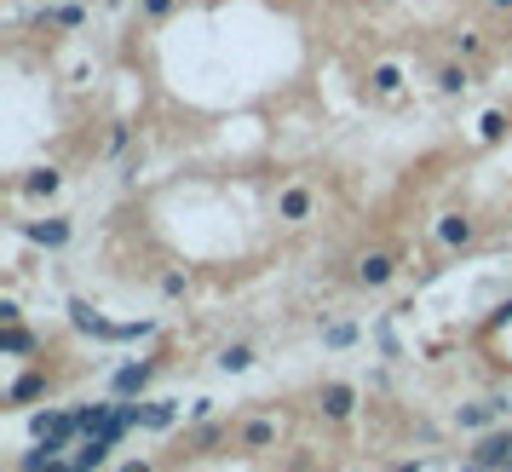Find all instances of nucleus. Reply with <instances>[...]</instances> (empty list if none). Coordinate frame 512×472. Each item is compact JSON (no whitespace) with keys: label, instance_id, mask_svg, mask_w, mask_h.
Masks as SVG:
<instances>
[{"label":"nucleus","instance_id":"nucleus-9","mask_svg":"<svg viewBox=\"0 0 512 472\" xmlns=\"http://www.w3.org/2000/svg\"><path fill=\"white\" fill-rule=\"evenodd\" d=\"M236 444H242V449H271V444H277V421H265V415L248 421L242 432H236Z\"/></svg>","mask_w":512,"mask_h":472},{"label":"nucleus","instance_id":"nucleus-18","mask_svg":"<svg viewBox=\"0 0 512 472\" xmlns=\"http://www.w3.org/2000/svg\"><path fill=\"white\" fill-rule=\"evenodd\" d=\"M81 18H87L81 6H52V12H47V24H52V29H81Z\"/></svg>","mask_w":512,"mask_h":472},{"label":"nucleus","instance_id":"nucleus-8","mask_svg":"<svg viewBox=\"0 0 512 472\" xmlns=\"http://www.w3.org/2000/svg\"><path fill=\"white\" fill-rule=\"evenodd\" d=\"M305 213H311V190L305 185H288L277 196V219H288V225H294V219H305Z\"/></svg>","mask_w":512,"mask_h":472},{"label":"nucleus","instance_id":"nucleus-6","mask_svg":"<svg viewBox=\"0 0 512 472\" xmlns=\"http://www.w3.org/2000/svg\"><path fill=\"white\" fill-rule=\"evenodd\" d=\"M472 236H478V225H472L466 213H443V219H438V242H443V248H466Z\"/></svg>","mask_w":512,"mask_h":472},{"label":"nucleus","instance_id":"nucleus-1","mask_svg":"<svg viewBox=\"0 0 512 472\" xmlns=\"http://www.w3.org/2000/svg\"><path fill=\"white\" fill-rule=\"evenodd\" d=\"M507 409H512L507 398L461 403V409H455V426H461V432H484V426H495V421H507Z\"/></svg>","mask_w":512,"mask_h":472},{"label":"nucleus","instance_id":"nucleus-12","mask_svg":"<svg viewBox=\"0 0 512 472\" xmlns=\"http://www.w3.org/2000/svg\"><path fill=\"white\" fill-rule=\"evenodd\" d=\"M369 87H374L380 98H392L397 87H403V70H397V64H374V70H369Z\"/></svg>","mask_w":512,"mask_h":472},{"label":"nucleus","instance_id":"nucleus-22","mask_svg":"<svg viewBox=\"0 0 512 472\" xmlns=\"http://www.w3.org/2000/svg\"><path fill=\"white\" fill-rule=\"evenodd\" d=\"M162 294H185V271H167V277H162Z\"/></svg>","mask_w":512,"mask_h":472},{"label":"nucleus","instance_id":"nucleus-2","mask_svg":"<svg viewBox=\"0 0 512 472\" xmlns=\"http://www.w3.org/2000/svg\"><path fill=\"white\" fill-rule=\"evenodd\" d=\"M317 403H323V421H351V415H357V386L328 380L323 392H317Z\"/></svg>","mask_w":512,"mask_h":472},{"label":"nucleus","instance_id":"nucleus-17","mask_svg":"<svg viewBox=\"0 0 512 472\" xmlns=\"http://www.w3.org/2000/svg\"><path fill=\"white\" fill-rule=\"evenodd\" d=\"M173 415H179V403H144V426H173Z\"/></svg>","mask_w":512,"mask_h":472},{"label":"nucleus","instance_id":"nucleus-14","mask_svg":"<svg viewBox=\"0 0 512 472\" xmlns=\"http://www.w3.org/2000/svg\"><path fill=\"white\" fill-rule=\"evenodd\" d=\"M323 346H328V352H346V346H357V323H328Z\"/></svg>","mask_w":512,"mask_h":472},{"label":"nucleus","instance_id":"nucleus-5","mask_svg":"<svg viewBox=\"0 0 512 472\" xmlns=\"http://www.w3.org/2000/svg\"><path fill=\"white\" fill-rule=\"evenodd\" d=\"M24 236L41 248H64L70 242V219H24Z\"/></svg>","mask_w":512,"mask_h":472},{"label":"nucleus","instance_id":"nucleus-25","mask_svg":"<svg viewBox=\"0 0 512 472\" xmlns=\"http://www.w3.org/2000/svg\"><path fill=\"white\" fill-rule=\"evenodd\" d=\"M489 12H512V0H489Z\"/></svg>","mask_w":512,"mask_h":472},{"label":"nucleus","instance_id":"nucleus-20","mask_svg":"<svg viewBox=\"0 0 512 472\" xmlns=\"http://www.w3.org/2000/svg\"><path fill=\"white\" fill-rule=\"evenodd\" d=\"M139 12L150 18V24H162L167 12H173V0H139Z\"/></svg>","mask_w":512,"mask_h":472},{"label":"nucleus","instance_id":"nucleus-26","mask_svg":"<svg viewBox=\"0 0 512 472\" xmlns=\"http://www.w3.org/2000/svg\"><path fill=\"white\" fill-rule=\"evenodd\" d=\"M461 472H489V467H484V461H466V467H461Z\"/></svg>","mask_w":512,"mask_h":472},{"label":"nucleus","instance_id":"nucleus-3","mask_svg":"<svg viewBox=\"0 0 512 472\" xmlns=\"http://www.w3.org/2000/svg\"><path fill=\"white\" fill-rule=\"evenodd\" d=\"M392 277H397V254H392V248H374V254L357 260V283H363V288H386Z\"/></svg>","mask_w":512,"mask_h":472},{"label":"nucleus","instance_id":"nucleus-24","mask_svg":"<svg viewBox=\"0 0 512 472\" xmlns=\"http://www.w3.org/2000/svg\"><path fill=\"white\" fill-rule=\"evenodd\" d=\"M392 472H420V461H397V467Z\"/></svg>","mask_w":512,"mask_h":472},{"label":"nucleus","instance_id":"nucleus-23","mask_svg":"<svg viewBox=\"0 0 512 472\" xmlns=\"http://www.w3.org/2000/svg\"><path fill=\"white\" fill-rule=\"evenodd\" d=\"M121 472H156V467H150V461H127Z\"/></svg>","mask_w":512,"mask_h":472},{"label":"nucleus","instance_id":"nucleus-15","mask_svg":"<svg viewBox=\"0 0 512 472\" xmlns=\"http://www.w3.org/2000/svg\"><path fill=\"white\" fill-rule=\"evenodd\" d=\"M438 87H443V93H466V87H472V70H466V64H443Z\"/></svg>","mask_w":512,"mask_h":472},{"label":"nucleus","instance_id":"nucleus-7","mask_svg":"<svg viewBox=\"0 0 512 472\" xmlns=\"http://www.w3.org/2000/svg\"><path fill=\"white\" fill-rule=\"evenodd\" d=\"M47 386L52 380L41 375V369H29V375H18L12 386H6V403H29V398H47Z\"/></svg>","mask_w":512,"mask_h":472},{"label":"nucleus","instance_id":"nucleus-13","mask_svg":"<svg viewBox=\"0 0 512 472\" xmlns=\"http://www.w3.org/2000/svg\"><path fill=\"white\" fill-rule=\"evenodd\" d=\"M219 369H225V375H242V369H254V346H225V352H219Z\"/></svg>","mask_w":512,"mask_h":472},{"label":"nucleus","instance_id":"nucleus-19","mask_svg":"<svg viewBox=\"0 0 512 472\" xmlns=\"http://www.w3.org/2000/svg\"><path fill=\"white\" fill-rule=\"evenodd\" d=\"M478 133H484V139H501V133H507V116H501V110H489V116L478 121Z\"/></svg>","mask_w":512,"mask_h":472},{"label":"nucleus","instance_id":"nucleus-11","mask_svg":"<svg viewBox=\"0 0 512 472\" xmlns=\"http://www.w3.org/2000/svg\"><path fill=\"white\" fill-rule=\"evenodd\" d=\"M58 185H64L58 167H35V173H24V196H58Z\"/></svg>","mask_w":512,"mask_h":472},{"label":"nucleus","instance_id":"nucleus-21","mask_svg":"<svg viewBox=\"0 0 512 472\" xmlns=\"http://www.w3.org/2000/svg\"><path fill=\"white\" fill-rule=\"evenodd\" d=\"M455 52H461V58H478V52H484V41H478V35H455Z\"/></svg>","mask_w":512,"mask_h":472},{"label":"nucleus","instance_id":"nucleus-16","mask_svg":"<svg viewBox=\"0 0 512 472\" xmlns=\"http://www.w3.org/2000/svg\"><path fill=\"white\" fill-rule=\"evenodd\" d=\"M225 432H231V426H213V421H202V426H196V432L185 438V449H213L219 438H225Z\"/></svg>","mask_w":512,"mask_h":472},{"label":"nucleus","instance_id":"nucleus-4","mask_svg":"<svg viewBox=\"0 0 512 472\" xmlns=\"http://www.w3.org/2000/svg\"><path fill=\"white\" fill-rule=\"evenodd\" d=\"M150 375H156V363H121L116 375H110V392L116 398H139L144 386H150Z\"/></svg>","mask_w":512,"mask_h":472},{"label":"nucleus","instance_id":"nucleus-10","mask_svg":"<svg viewBox=\"0 0 512 472\" xmlns=\"http://www.w3.org/2000/svg\"><path fill=\"white\" fill-rule=\"evenodd\" d=\"M0 352L6 357H29L35 352V334H29L24 323H6V329H0Z\"/></svg>","mask_w":512,"mask_h":472}]
</instances>
